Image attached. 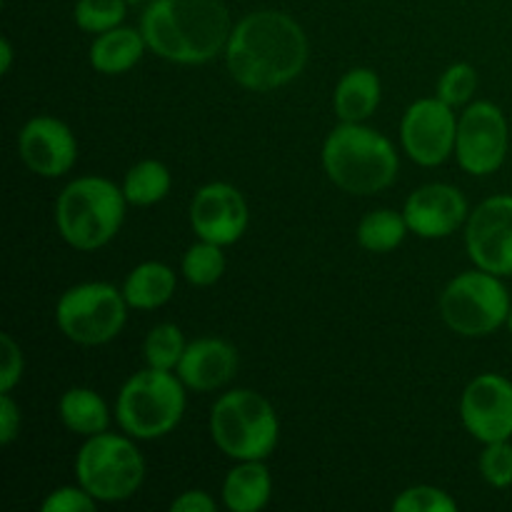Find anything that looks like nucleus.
I'll list each match as a JSON object with an SVG mask.
<instances>
[{
    "label": "nucleus",
    "instance_id": "nucleus-14",
    "mask_svg": "<svg viewBox=\"0 0 512 512\" xmlns=\"http://www.w3.org/2000/svg\"><path fill=\"white\" fill-rule=\"evenodd\" d=\"M248 220V203L230 183L203 185L190 203V225L198 240H208L223 248L243 238Z\"/></svg>",
    "mask_w": 512,
    "mask_h": 512
},
{
    "label": "nucleus",
    "instance_id": "nucleus-28",
    "mask_svg": "<svg viewBox=\"0 0 512 512\" xmlns=\"http://www.w3.org/2000/svg\"><path fill=\"white\" fill-rule=\"evenodd\" d=\"M478 90V70L470 63H455L443 73L438 83V98L450 108L465 105Z\"/></svg>",
    "mask_w": 512,
    "mask_h": 512
},
{
    "label": "nucleus",
    "instance_id": "nucleus-19",
    "mask_svg": "<svg viewBox=\"0 0 512 512\" xmlns=\"http://www.w3.org/2000/svg\"><path fill=\"white\" fill-rule=\"evenodd\" d=\"M383 85L375 70L353 68L340 78L333 95V108L340 123H363L378 110Z\"/></svg>",
    "mask_w": 512,
    "mask_h": 512
},
{
    "label": "nucleus",
    "instance_id": "nucleus-11",
    "mask_svg": "<svg viewBox=\"0 0 512 512\" xmlns=\"http://www.w3.org/2000/svg\"><path fill=\"white\" fill-rule=\"evenodd\" d=\"M458 118L440 98L415 100L400 123V140L410 160L423 168H435L455 153Z\"/></svg>",
    "mask_w": 512,
    "mask_h": 512
},
{
    "label": "nucleus",
    "instance_id": "nucleus-35",
    "mask_svg": "<svg viewBox=\"0 0 512 512\" xmlns=\"http://www.w3.org/2000/svg\"><path fill=\"white\" fill-rule=\"evenodd\" d=\"M10 63H13V48H10V40H0V73H10Z\"/></svg>",
    "mask_w": 512,
    "mask_h": 512
},
{
    "label": "nucleus",
    "instance_id": "nucleus-34",
    "mask_svg": "<svg viewBox=\"0 0 512 512\" xmlns=\"http://www.w3.org/2000/svg\"><path fill=\"white\" fill-rule=\"evenodd\" d=\"M170 510L173 512H213L215 500L210 498L203 490H188V493L178 495V498L170 503Z\"/></svg>",
    "mask_w": 512,
    "mask_h": 512
},
{
    "label": "nucleus",
    "instance_id": "nucleus-17",
    "mask_svg": "<svg viewBox=\"0 0 512 512\" xmlns=\"http://www.w3.org/2000/svg\"><path fill=\"white\" fill-rule=\"evenodd\" d=\"M178 378L185 388L210 393V390L223 388L225 383L238 373V353L230 343L220 338H200L188 343L178 368Z\"/></svg>",
    "mask_w": 512,
    "mask_h": 512
},
{
    "label": "nucleus",
    "instance_id": "nucleus-9",
    "mask_svg": "<svg viewBox=\"0 0 512 512\" xmlns=\"http://www.w3.org/2000/svg\"><path fill=\"white\" fill-rule=\"evenodd\" d=\"M128 300L110 283H80L55 305L60 333L78 345H105L118 338L128 320Z\"/></svg>",
    "mask_w": 512,
    "mask_h": 512
},
{
    "label": "nucleus",
    "instance_id": "nucleus-21",
    "mask_svg": "<svg viewBox=\"0 0 512 512\" xmlns=\"http://www.w3.org/2000/svg\"><path fill=\"white\" fill-rule=\"evenodd\" d=\"M175 273L165 263H140L138 268L130 270L125 278L123 295L130 308L135 310H155L168 303L175 293Z\"/></svg>",
    "mask_w": 512,
    "mask_h": 512
},
{
    "label": "nucleus",
    "instance_id": "nucleus-4",
    "mask_svg": "<svg viewBox=\"0 0 512 512\" xmlns=\"http://www.w3.org/2000/svg\"><path fill=\"white\" fill-rule=\"evenodd\" d=\"M125 193L108 178L85 175L65 185L55 203V225L70 248L98 250L118 235L125 220Z\"/></svg>",
    "mask_w": 512,
    "mask_h": 512
},
{
    "label": "nucleus",
    "instance_id": "nucleus-36",
    "mask_svg": "<svg viewBox=\"0 0 512 512\" xmlns=\"http://www.w3.org/2000/svg\"><path fill=\"white\" fill-rule=\"evenodd\" d=\"M508 328H510V333H512V310H510V318H508Z\"/></svg>",
    "mask_w": 512,
    "mask_h": 512
},
{
    "label": "nucleus",
    "instance_id": "nucleus-26",
    "mask_svg": "<svg viewBox=\"0 0 512 512\" xmlns=\"http://www.w3.org/2000/svg\"><path fill=\"white\" fill-rule=\"evenodd\" d=\"M185 343L183 333H180L178 325L173 323H163L155 325L153 330L145 338V360H148V368H158V370H175L178 368L180 358H183Z\"/></svg>",
    "mask_w": 512,
    "mask_h": 512
},
{
    "label": "nucleus",
    "instance_id": "nucleus-25",
    "mask_svg": "<svg viewBox=\"0 0 512 512\" xmlns=\"http://www.w3.org/2000/svg\"><path fill=\"white\" fill-rule=\"evenodd\" d=\"M225 273V255L223 245L198 240L190 245L183 258V278L195 288H208L215 285Z\"/></svg>",
    "mask_w": 512,
    "mask_h": 512
},
{
    "label": "nucleus",
    "instance_id": "nucleus-20",
    "mask_svg": "<svg viewBox=\"0 0 512 512\" xmlns=\"http://www.w3.org/2000/svg\"><path fill=\"white\" fill-rule=\"evenodd\" d=\"M145 43L143 33L135 28H118L105 30L90 45V65L103 75H123L133 70L143 58Z\"/></svg>",
    "mask_w": 512,
    "mask_h": 512
},
{
    "label": "nucleus",
    "instance_id": "nucleus-12",
    "mask_svg": "<svg viewBox=\"0 0 512 512\" xmlns=\"http://www.w3.org/2000/svg\"><path fill=\"white\" fill-rule=\"evenodd\" d=\"M465 245L480 270L500 278L512 275V195L483 200L468 215Z\"/></svg>",
    "mask_w": 512,
    "mask_h": 512
},
{
    "label": "nucleus",
    "instance_id": "nucleus-6",
    "mask_svg": "<svg viewBox=\"0 0 512 512\" xmlns=\"http://www.w3.org/2000/svg\"><path fill=\"white\" fill-rule=\"evenodd\" d=\"M213 443L233 460H265L280 438L273 405L255 390H230L220 395L210 413Z\"/></svg>",
    "mask_w": 512,
    "mask_h": 512
},
{
    "label": "nucleus",
    "instance_id": "nucleus-3",
    "mask_svg": "<svg viewBox=\"0 0 512 512\" xmlns=\"http://www.w3.org/2000/svg\"><path fill=\"white\" fill-rule=\"evenodd\" d=\"M323 168L345 193L375 195L393 185L398 153L378 130L363 123H340L323 145Z\"/></svg>",
    "mask_w": 512,
    "mask_h": 512
},
{
    "label": "nucleus",
    "instance_id": "nucleus-15",
    "mask_svg": "<svg viewBox=\"0 0 512 512\" xmlns=\"http://www.w3.org/2000/svg\"><path fill=\"white\" fill-rule=\"evenodd\" d=\"M20 160L40 178H60L78 158V140L73 130L58 118L38 115L28 120L18 138Z\"/></svg>",
    "mask_w": 512,
    "mask_h": 512
},
{
    "label": "nucleus",
    "instance_id": "nucleus-31",
    "mask_svg": "<svg viewBox=\"0 0 512 512\" xmlns=\"http://www.w3.org/2000/svg\"><path fill=\"white\" fill-rule=\"evenodd\" d=\"M95 503H98V500H95L83 485H78V488L65 485V488L53 490V493L45 498L43 512H93Z\"/></svg>",
    "mask_w": 512,
    "mask_h": 512
},
{
    "label": "nucleus",
    "instance_id": "nucleus-16",
    "mask_svg": "<svg viewBox=\"0 0 512 512\" xmlns=\"http://www.w3.org/2000/svg\"><path fill=\"white\" fill-rule=\"evenodd\" d=\"M405 223L420 238H448L468 220V200L458 188L430 183L410 193L405 200Z\"/></svg>",
    "mask_w": 512,
    "mask_h": 512
},
{
    "label": "nucleus",
    "instance_id": "nucleus-10",
    "mask_svg": "<svg viewBox=\"0 0 512 512\" xmlns=\"http://www.w3.org/2000/svg\"><path fill=\"white\" fill-rule=\"evenodd\" d=\"M508 120L490 100H478L458 118L455 158L470 175H490L508 155Z\"/></svg>",
    "mask_w": 512,
    "mask_h": 512
},
{
    "label": "nucleus",
    "instance_id": "nucleus-29",
    "mask_svg": "<svg viewBox=\"0 0 512 512\" xmlns=\"http://www.w3.org/2000/svg\"><path fill=\"white\" fill-rule=\"evenodd\" d=\"M458 503L445 490L433 485H415L393 500V512H455Z\"/></svg>",
    "mask_w": 512,
    "mask_h": 512
},
{
    "label": "nucleus",
    "instance_id": "nucleus-30",
    "mask_svg": "<svg viewBox=\"0 0 512 512\" xmlns=\"http://www.w3.org/2000/svg\"><path fill=\"white\" fill-rule=\"evenodd\" d=\"M480 473L493 488H510L512 485V445L510 440L485 443L480 453Z\"/></svg>",
    "mask_w": 512,
    "mask_h": 512
},
{
    "label": "nucleus",
    "instance_id": "nucleus-23",
    "mask_svg": "<svg viewBox=\"0 0 512 512\" xmlns=\"http://www.w3.org/2000/svg\"><path fill=\"white\" fill-rule=\"evenodd\" d=\"M170 185H173L170 170L160 160H140L125 173L123 193L130 205L148 208L170 193Z\"/></svg>",
    "mask_w": 512,
    "mask_h": 512
},
{
    "label": "nucleus",
    "instance_id": "nucleus-7",
    "mask_svg": "<svg viewBox=\"0 0 512 512\" xmlns=\"http://www.w3.org/2000/svg\"><path fill=\"white\" fill-rule=\"evenodd\" d=\"M75 478L98 503L133 498L145 480V460L133 440L100 433L83 443L75 458Z\"/></svg>",
    "mask_w": 512,
    "mask_h": 512
},
{
    "label": "nucleus",
    "instance_id": "nucleus-24",
    "mask_svg": "<svg viewBox=\"0 0 512 512\" xmlns=\"http://www.w3.org/2000/svg\"><path fill=\"white\" fill-rule=\"evenodd\" d=\"M408 223L403 213L395 210H373L358 225V243L370 253H390L398 248L408 235Z\"/></svg>",
    "mask_w": 512,
    "mask_h": 512
},
{
    "label": "nucleus",
    "instance_id": "nucleus-8",
    "mask_svg": "<svg viewBox=\"0 0 512 512\" xmlns=\"http://www.w3.org/2000/svg\"><path fill=\"white\" fill-rule=\"evenodd\" d=\"M510 295L500 275L470 270L445 285L440 295V315L453 333L483 338L495 333L510 318Z\"/></svg>",
    "mask_w": 512,
    "mask_h": 512
},
{
    "label": "nucleus",
    "instance_id": "nucleus-32",
    "mask_svg": "<svg viewBox=\"0 0 512 512\" xmlns=\"http://www.w3.org/2000/svg\"><path fill=\"white\" fill-rule=\"evenodd\" d=\"M3 343V368H0V393H10L23 378V353L8 333L0 335Z\"/></svg>",
    "mask_w": 512,
    "mask_h": 512
},
{
    "label": "nucleus",
    "instance_id": "nucleus-33",
    "mask_svg": "<svg viewBox=\"0 0 512 512\" xmlns=\"http://www.w3.org/2000/svg\"><path fill=\"white\" fill-rule=\"evenodd\" d=\"M20 433V408L10 393L0 395V445H10Z\"/></svg>",
    "mask_w": 512,
    "mask_h": 512
},
{
    "label": "nucleus",
    "instance_id": "nucleus-37",
    "mask_svg": "<svg viewBox=\"0 0 512 512\" xmlns=\"http://www.w3.org/2000/svg\"><path fill=\"white\" fill-rule=\"evenodd\" d=\"M125 3H145V0H125Z\"/></svg>",
    "mask_w": 512,
    "mask_h": 512
},
{
    "label": "nucleus",
    "instance_id": "nucleus-5",
    "mask_svg": "<svg viewBox=\"0 0 512 512\" xmlns=\"http://www.w3.org/2000/svg\"><path fill=\"white\" fill-rule=\"evenodd\" d=\"M185 385L178 373L148 368L128 378L115 403V420L135 440H158L183 420Z\"/></svg>",
    "mask_w": 512,
    "mask_h": 512
},
{
    "label": "nucleus",
    "instance_id": "nucleus-13",
    "mask_svg": "<svg viewBox=\"0 0 512 512\" xmlns=\"http://www.w3.org/2000/svg\"><path fill=\"white\" fill-rule=\"evenodd\" d=\"M460 420L480 443L512 438V383L503 375L485 373L470 380L460 398Z\"/></svg>",
    "mask_w": 512,
    "mask_h": 512
},
{
    "label": "nucleus",
    "instance_id": "nucleus-27",
    "mask_svg": "<svg viewBox=\"0 0 512 512\" xmlns=\"http://www.w3.org/2000/svg\"><path fill=\"white\" fill-rule=\"evenodd\" d=\"M125 0H78L75 3V23L85 33H105L123 23Z\"/></svg>",
    "mask_w": 512,
    "mask_h": 512
},
{
    "label": "nucleus",
    "instance_id": "nucleus-18",
    "mask_svg": "<svg viewBox=\"0 0 512 512\" xmlns=\"http://www.w3.org/2000/svg\"><path fill=\"white\" fill-rule=\"evenodd\" d=\"M273 478L263 460H240L223 483V503L233 512H258L270 503Z\"/></svg>",
    "mask_w": 512,
    "mask_h": 512
},
{
    "label": "nucleus",
    "instance_id": "nucleus-22",
    "mask_svg": "<svg viewBox=\"0 0 512 512\" xmlns=\"http://www.w3.org/2000/svg\"><path fill=\"white\" fill-rule=\"evenodd\" d=\"M58 415L70 433L83 435V438L105 433L110 423L108 405L90 388L65 390L58 403Z\"/></svg>",
    "mask_w": 512,
    "mask_h": 512
},
{
    "label": "nucleus",
    "instance_id": "nucleus-1",
    "mask_svg": "<svg viewBox=\"0 0 512 512\" xmlns=\"http://www.w3.org/2000/svg\"><path fill=\"white\" fill-rule=\"evenodd\" d=\"M305 30L280 10H258L233 25L225 63L235 83L255 93L283 88L303 73L308 63Z\"/></svg>",
    "mask_w": 512,
    "mask_h": 512
},
{
    "label": "nucleus",
    "instance_id": "nucleus-2",
    "mask_svg": "<svg viewBox=\"0 0 512 512\" xmlns=\"http://www.w3.org/2000/svg\"><path fill=\"white\" fill-rule=\"evenodd\" d=\"M140 33L160 58L200 65L223 53L233 23L220 0H153L140 20Z\"/></svg>",
    "mask_w": 512,
    "mask_h": 512
}]
</instances>
